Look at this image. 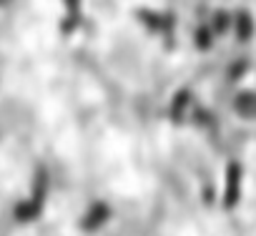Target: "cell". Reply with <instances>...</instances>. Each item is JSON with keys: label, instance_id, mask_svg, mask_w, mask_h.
<instances>
[{"label": "cell", "instance_id": "obj_1", "mask_svg": "<svg viewBox=\"0 0 256 236\" xmlns=\"http://www.w3.org/2000/svg\"><path fill=\"white\" fill-rule=\"evenodd\" d=\"M238 178H241L238 166H231V171H228V176H226V204H228V206L236 204V196H238Z\"/></svg>", "mask_w": 256, "mask_h": 236}]
</instances>
